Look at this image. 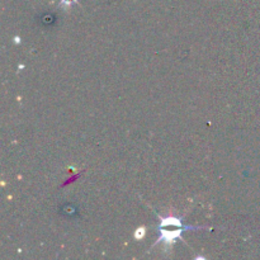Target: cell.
Listing matches in <instances>:
<instances>
[{
  "instance_id": "1",
  "label": "cell",
  "mask_w": 260,
  "mask_h": 260,
  "mask_svg": "<svg viewBox=\"0 0 260 260\" xmlns=\"http://www.w3.org/2000/svg\"><path fill=\"white\" fill-rule=\"evenodd\" d=\"M203 226H193V228H178L177 230H162V229H157V233H159V238L157 240L152 244V246H156L159 243H164L165 248H169L173 244L177 243L178 240L182 239L183 233L185 230H202ZM151 246V248H152Z\"/></svg>"
},
{
  "instance_id": "2",
  "label": "cell",
  "mask_w": 260,
  "mask_h": 260,
  "mask_svg": "<svg viewBox=\"0 0 260 260\" xmlns=\"http://www.w3.org/2000/svg\"><path fill=\"white\" fill-rule=\"evenodd\" d=\"M168 226H175V228H193V226L190 225H184L180 217H175V216L160 217L159 228H168Z\"/></svg>"
},
{
  "instance_id": "3",
  "label": "cell",
  "mask_w": 260,
  "mask_h": 260,
  "mask_svg": "<svg viewBox=\"0 0 260 260\" xmlns=\"http://www.w3.org/2000/svg\"><path fill=\"white\" fill-rule=\"evenodd\" d=\"M76 3H78V0H58V5H60V8H62V9H68V8L73 7Z\"/></svg>"
},
{
  "instance_id": "4",
  "label": "cell",
  "mask_w": 260,
  "mask_h": 260,
  "mask_svg": "<svg viewBox=\"0 0 260 260\" xmlns=\"http://www.w3.org/2000/svg\"><path fill=\"white\" fill-rule=\"evenodd\" d=\"M144 235H145V229L144 228L139 229V230H137L136 233H135V238H136V239L144 238Z\"/></svg>"
}]
</instances>
